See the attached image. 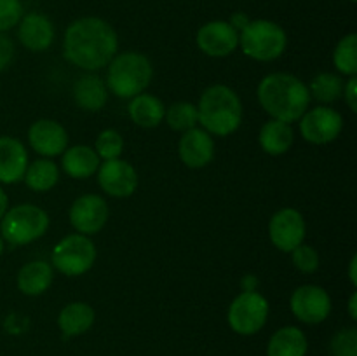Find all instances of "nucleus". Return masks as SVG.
Here are the masks:
<instances>
[{
  "label": "nucleus",
  "mask_w": 357,
  "mask_h": 356,
  "mask_svg": "<svg viewBox=\"0 0 357 356\" xmlns=\"http://www.w3.org/2000/svg\"><path fill=\"white\" fill-rule=\"evenodd\" d=\"M268 300L255 290H244L232 300L227 313L230 328L239 335H255L265 327L268 318Z\"/></svg>",
  "instance_id": "obj_8"
},
{
  "label": "nucleus",
  "mask_w": 357,
  "mask_h": 356,
  "mask_svg": "<svg viewBox=\"0 0 357 356\" xmlns=\"http://www.w3.org/2000/svg\"><path fill=\"white\" fill-rule=\"evenodd\" d=\"M344 86V79L338 73L321 72L310 80V84L307 87H309L310 98H316L321 103H333V101L342 98Z\"/></svg>",
  "instance_id": "obj_27"
},
{
  "label": "nucleus",
  "mask_w": 357,
  "mask_h": 356,
  "mask_svg": "<svg viewBox=\"0 0 357 356\" xmlns=\"http://www.w3.org/2000/svg\"><path fill=\"white\" fill-rule=\"evenodd\" d=\"M291 260L293 265L298 269L300 272H305V274H312L319 269V253L314 246L310 244H298L295 250L291 251Z\"/></svg>",
  "instance_id": "obj_32"
},
{
  "label": "nucleus",
  "mask_w": 357,
  "mask_h": 356,
  "mask_svg": "<svg viewBox=\"0 0 357 356\" xmlns=\"http://www.w3.org/2000/svg\"><path fill=\"white\" fill-rule=\"evenodd\" d=\"M129 117L136 126L145 129L157 128L162 122L166 107L162 101L153 94L139 93L135 98H131V103L128 107Z\"/></svg>",
  "instance_id": "obj_22"
},
{
  "label": "nucleus",
  "mask_w": 357,
  "mask_h": 356,
  "mask_svg": "<svg viewBox=\"0 0 357 356\" xmlns=\"http://www.w3.org/2000/svg\"><path fill=\"white\" fill-rule=\"evenodd\" d=\"M98 181L108 195L124 199L135 194L138 187V173L132 164L119 157V159L105 161L103 164H100Z\"/></svg>",
  "instance_id": "obj_13"
},
{
  "label": "nucleus",
  "mask_w": 357,
  "mask_h": 356,
  "mask_svg": "<svg viewBox=\"0 0 357 356\" xmlns=\"http://www.w3.org/2000/svg\"><path fill=\"white\" fill-rule=\"evenodd\" d=\"M239 45L255 61H274L286 51L288 35L274 21L255 20L241 30Z\"/></svg>",
  "instance_id": "obj_5"
},
{
  "label": "nucleus",
  "mask_w": 357,
  "mask_h": 356,
  "mask_svg": "<svg viewBox=\"0 0 357 356\" xmlns=\"http://www.w3.org/2000/svg\"><path fill=\"white\" fill-rule=\"evenodd\" d=\"M291 313L296 320L307 325L323 323L331 313V299L330 293L317 285H302L293 292Z\"/></svg>",
  "instance_id": "obj_11"
},
{
  "label": "nucleus",
  "mask_w": 357,
  "mask_h": 356,
  "mask_svg": "<svg viewBox=\"0 0 357 356\" xmlns=\"http://www.w3.org/2000/svg\"><path fill=\"white\" fill-rule=\"evenodd\" d=\"M23 17L21 0H0V34L16 27Z\"/></svg>",
  "instance_id": "obj_33"
},
{
  "label": "nucleus",
  "mask_w": 357,
  "mask_h": 356,
  "mask_svg": "<svg viewBox=\"0 0 357 356\" xmlns=\"http://www.w3.org/2000/svg\"><path fill=\"white\" fill-rule=\"evenodd\" d=\"M344 129V117L335 108L319 105L300 117V133L303 140L314 145L335 142Z\"/></svg>",
  "instance_id": "obj_9"
},
{
  "label": "nucleus",
  "mask_w": 357,
  "mask_h": 356,
  "mask_svg": "<svg viewBox=\"0 0 357 356\" xmlns=\"http://www.w3.org/2000/svg\"><path fill=\"white\" fill-rule=\"evenodd\" d=\"M122 150H124V138L117 129H103L98 135L96 143H94V152L100 156V159H119Z\"/></svg>",
  "instance_id": "obj_30"
},
{
  "label": "nucleus",
  "mask_w": 357,
  "mask_h": 356,
  "mask_svg": "<svg viewBox=\"0 0 357 356\" xmlns=\"http://www.w3.org/2000/svg\"><path fill=\"white\" fill-rule=\"evenodd\" d=\"M197 45L211 58H225L239 47V31L229 21H209L199 28Z\"/></svg>",
  "instance_id": "obj_14"
},
{
  "label": "nucleus",
  "mask_w": 357,
  "mask_h": 356,
  "mask_svg": "<svg viewBox=\"0 0 357 356\" xmlns=\"http://www.w3.org/2000/svg\"><path fill=\"white\" fill-rule=\"evenodd\" d=\"M229 23L232 24V27L236 28L237 31H239V30H243V28L246 27L248 23H250V20H248V16H246V14H243V13H237V14H234V16H232V20H230Z\"/></svg>",
  "instance_id": "obj_36"
},
{
  "label": "nucleus",
  "mask_w": 357,
  "mask_h": 356,
  "mask_svg": "<svg viewBox=\"0 0 357 356\" xmlns=\"http://www.w3.org/2000/svg\"><path fill=\"white\" fill-rule=\"evenodd\" d=\"M349 314L352 320H357V292H352L351 299H349Z\"/></svg>",
  "instance_id": "obj_38"
},
{
  "label": "nucleus",
  "mask_w": 357,
  "mask_h": 356,
  "mask_svg": "<svg viewBox=\"0 0 357 356\" xmlns=\"http://www.w3.org/2000/svg\"><path fill=\"white\" fill-rule=\"evenodd\" d=\"M14 58V44L6 34H0V72H2L6 66H9V63Z\"/></svg>",
  "instance_id": "obj_34"
},
{
  "label": "nucleus",
  "mask_w": 357,
  "mask_h": 356,
  "mask_svg": "<svg viewBox=\"0 0 357 356\" xmlns=\"http://www.w3.org/2000/svg\"><path fill=\"white\" fill-rule=\"evenodd\" d=\"M333 63L344 75L354 77L357 73V35L349 34L338 40L333 51Z\"/></svg>",
  "instance_id": "obj_28"
},
{
  "label": "nucleus",
  "mask_w": 357,
  "mask_h": 356,
  "mask_svg": "<svg viewBox=\"0 0 357 356\" xmlns=\"http://www.w3.org/2000/svg\"><path fill=\"white\" fill-rule=\"evenodd\" d=\"M108 215L110 209L101 195L84 194L77 198L70 208V223L79 234L91 236L107 225Z\"/></svg>",
  "instance_id": "obj_12"
},
{
  "label": "nucleus",
  "mask_w": 357,
  "mask_h": 356,
  "mask_svg": "<svg viewBox=\"0 0 357 356\" xmlns=\"http://www.w3.org/2000/svg\"><path fill=\"white\" fill-rule=\"evenodd\" d=\"M331 356H357V330L354 327L337 332L330 342Z\"/></svg>",
  "instance_id": "obj_31"
},
{
  "label": "nucleus",
  "mask_w": 357,
  "mask_h": 356,
  "mask_svg": "<svg viewBox=\"0 0 357 356\" xmlns=\"http://www.w3.org/2000/svg\"><path fill=\"white\" fill-rule=\"evenodd\" d=\"M73 100L82 110L100 112L108 101L107 84L96 73H86L73 84Z\"/></svg>",
  "instance_id": "obj_19"
},
{
  "label": "nucleus",
  "mask_w": 357,
  "mask_h": 356,
  "mask_svg": "<svg viewBox=\"0 0 357 356\" xmlns=\"http://www.w3.org/2000/svg\"><path fill=\"white\" fill-rule=\"evenodd\" d=\"M351 2H356V0H351Z\"/></svg>",
  "instance_id": "obj_41"
},
{
  "label": "nucleus",
  "mask_w": 357,
  "mask_h": 356,
  "mask_svg": "<svg viewBox=\"0 0 357 356\" xmlns=\"http://www.w3.org/2000/svg\"><path fill=\"white\" fill-rule=\"evenodd\" d=\"M119 38L101 17H80L65 31L63 54L72 65L94 72L107 66L117 54Z\"/></svg>",
  "instance_id": "obj_1"
},
{
  "label": "nucleus",
  "mask_w": 357,
  "mask_h": 356,
  "mask_svg": "<svg viewBox=\"0 0 357 356\" xmlns=\"http://www.w3.org/2000/svg\"><path fill=\"white\" fill-rule=\"evenodd\" d=\"M28 188L35 192H47L58 184L59 170L51 159H38L28 164L23 177Z\"/></svg>",
  "instance_id": "obj_26"
},
{
  "label": "nucleus",
  "mask_w": 357,
  "mask_h": 356,
  "mask_svg": "<svg viewBox=\"0 0 357 356\" xmlns=\"http://www.w3.org/2000/svg\"><path fill=\"white\" fill-rule=\"evenodd\" d=\"M307 225L302 213L295 208H282L268 222V237L278 250L291 253L305 239Z\"/></svg>",
  "instance_id": "obj_10"
},
{
  "label": "nucleus",
  "mask_w": 357,
  "mask_h": 356,
  "mask_svg": "<svg viewBox=\"0 0 357 356\" xmlns=\"http://www.w3.org/2000/svg\"><path fill=\"white\" fill-rule=\"evenodd\" d=\"M28 142L40 156L56 157L68 147V133L59 122L52 119H40L28 129Z\"/></svg>",
  "instance_id": "obj_15"
},
{
  "label": "nucleus",
  "mask_w": 357,
  "mask_h": 356,
  "mask_svg": "<svg viewBox=\"0 0 357 356\" xmlns=\"http://www.w3.org/2000/svg\"><path fill=\"white\" fill-rule=\"evenodd\" d=\"M52 265L61 274L82 276L89 271L96 262V244L89 236L84 234H70L65 236L52 250Z\"/></svg>",
  "instance_id": "obj_7"
},
{
  "label": "nucleus",
  "mask_w": 357,
  "mask_h": 356,
  "mask_svg": "<svg viewBox=\"0 0 357 356\" xmlns=\"http://www.w3.org/2000/svg\"><path fill=\"white\" fill-rule=\"evenodd\" d=\"M107 66V89L119 98H135L145 93L153 77L152 63L142 52L126 51L115 54Z\"/></svg>",
  "instance_id": "obj_4"
},
{
  "label": "nucleus",
  "mask_w": 357,
  "mask_h": 356,
  "mask_svg": "<svg viewBox=\"0 0 357 356\" xmlns=\"http://www.w3.org/2000/svg\"><path fill=\"white\" fill-rule=\"evenodd\" d=\"M28 168V152L14 136H0V184L13 185L23 180Z\"/></svg>",
  "instance_id": "obj_17"
},
{
  "label": "nucleus",
  "mask_w": 357,
  "mask_h": 356,
  "mask_svg": "<svg viewBox=\"0 0 357 356\" xmlns=\"http://www.w3.org/2000/svg\"><path fill=\"white\" fill-rule=\"evenodd\" d=\"M309 349L305 334L298 327H282L267 344V356H305Z\"/></svg>",
  "instance_id": "obj_25"
},
{
  "label": "nucleus",
  "mask_w": 357,
  "mask_h": 356,
  "mask_svg": "<svg viewBox=\"0 0 357 356\" xmlns=\"http://www.w3.org/2000/svg\"><path fill=\"white\" fill-rule=\"evenodd\" d=\"M100 164V156L94 152L93 147L75 145L63 152L61 166L65 173L72 178L84 180V178L93 177Z\"/></svg>",
  "instance_id": "obj_21"
},
{
  "label": "nucleus",
  "mask_w": 357,
  "mask_h": 356,
  "mask_svg": "<svg viewBox=\"0 0 357 356\" xmlns=\"http://www.w3.org/2000/svg\"><path fill=\"white\" fill-rule=\"evenodd\" d=\"M178 154L185 166L192 170L208 166L215 157V140L208 131L192 128L183 133L178 143Z\"/></svg>",
  "instance_id": "obj_16"
},
{
  "label": "nucleus",
  "mask_w": 357,
  "mask_h": 356,
  "mask_svg": "<svg viewBox=\"0 0 357 356\" xmlns=\"http://www.w3.org/2000/svg\"><path fill=\"white\" fill-rule=\"evenodd\" d=\"M2 253H3V239L0 237V257H2Z\"/></svg>",
  "instance_id": "obj_40"
},
{
  "label": "nucleus",
  "mask_w": 357,
  "mask_h": 356,
  "mask_svg": "<svg viewBox=\"0 0 357 356\" xmlns=\"http://www.w3.org/2000/svg\"><path fill=\"white\" fill-rule=\"evenodd\" d=\"M9 209V198H7V194L3 192V188L0 187V218L3 216V213Z\"/></svg>",
  "instance_id": "obj_39"
},
{
  "label": "nucleus",
  "mask_w": 357,
  "mask_h": 356,
  "mask_svg": "<svg viewBox=\"0 0 357 356\" xmlns=\"http://www.w3.org/2000/svg\"><path fill=\"white\" fill-rule=\"evenodd\" d=\"M199 124L209 135L229 136L241 128L243 101L232 87L225 84L209 86L199 98Z\"/></svg>",
  "instance_id": "obj_3"
},
{
  "label": "nucleus",
  "mask_w": 357,
  "mask_h": 356,
  "mask_svg": "<svg viewBox=\"0 0 357 356\" xmlns=\"http://www.w3.org/2000/svg\"><path fill=\"white\" fill-rule=\"evenodd\" d=\"M17 27V37L26 49L33 52L45 51L54 40V24L47 16L38 13H30L21 17Z\"/></svg>",
  "instance_id": "obj_18"
},
{
  "label": "nucleus",
  "mask_w": 357,
  "mask_h": 356,
  "mask_svg": "<svg viewBox=\"0 0 357 356\" xmlns=\"http://www.w3.org/2000/svg\"><path fill=\"white\" fill-rule=\"evenodd\" d=\"M357 257L354 255V257L351 258V264H349V279H351V283L354 286H357Z\"/></svg>",
  "instance_id": "obj_37"
},
{
  "label": "nucleus",
  "mask_w": 357,
  "mask_h": 356,
  "mask_svg": "<svg viewBox=\"0 0 357 356\" xmlns=\"http://www.w3.org/2000/svg\"><path fill=\"white\" fill-rule=\"evenodd\" d=\"M54 279L51 264L44 260H33L24 264L17 272V288L21 293L30 297L42 295L49 290Z\"/></svg>",
  "instance_id": "obj_20"
},
{
  "label": "nucleus",
  "mask_w": 357,
  "mask_h": 356,
  "mask_svg": "<svg viewBox=\"0 0 357 356\" xmlns=\"http://www.w3.org/2000/svg\"><path fill=\"white\" fill-rule=\"evenodd\" d=\"M293 128L288 122L278 121V119H271L265 122L258 135V142L260 147L268 154V156H282L288 152L293 145Z\"/></svg>",
  "instance_id": "obj_24"
},
{
  "label": "nucleus",
  "mask_w": 357,
  "mask_h": 356,
  "mask_svg": "<svg viewBox=\"0 0 357 356\" xmlns=\"http://www.w3.org/2000/svg\"><path fill=\"white\" fill-rule=\"evenodd\" d=\"M164 119L173 131L185 133L195 128V124H199L197 107L194 103H188V101H178V103H173L169 108H166Z\"/></svg>",
  "instance_id": "obj_29"
},
{
  "label": "nucleus",
  "mask_w": 357,
  "mask_h": 356,
  "mask_svg": "<svg viewBox=\"0 0 357 356\" xmlns=\"http://www.w3.org/2000/svg\"><path fill=\"white\" fill-rule=\"evenodd\" d=\"M49 229V215L35 205H17L7 209L0 218L2 239L13 246L37 241Z\"/></svg>",
  "instance_id": "obj_6"
},
{
  "label": "nucleus",
  "mask_w": 357,
  "mask_h": 356,
  "mask_svg": "<svg viewBox=\"0 0 357 356\" xmlns=\"http://www.w3.org/2000/svg\"><path fill=\"white\" fill-rule=\"evenodd\" d=\"M93 307L86 302H70L61 309L58 316V327L65 337H73V335H82L94 325Z\"/></svg>",
  "instance_id": "obj_23"
},
{
  "label": "nucleus",
  "mask_w": 357,
  "mask_h": 356,
  "mask_svg": "<svg viewBox=\"0 0 357 356\" xmlns=\"http://www.w3.org/2000/svg\"><path fill=\"white\" fill-rule=\"evenodd\" d=\"M309 87L298 79L286 72L268 73L258 84V101L261 108L282 122L300 121L310 105Z\"/></svg>",
  "instance_id": "obj_2"
},
{
  "label": "nucleus",
  "mask_w": 357,
  "mask_h": 356,
  "mask_svg": "<svg viewBox=\"0 0 357 356\" xmlns=\"http://www.w3.org/2000/svg\"><path fill=\"white\" fill-rule=\"evenodd\" d=\"M344 100L345 103H347V107L351 108L352 112L357 110V79L356 75L351 77V79L347 80V84L344 86Z\"/></svg>",
  "instance_id": "obj_35"
}]
</instances>
